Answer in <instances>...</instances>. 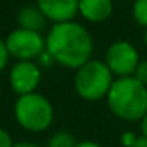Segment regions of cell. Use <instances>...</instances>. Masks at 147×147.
<instances>
[{
	"instance_id": "1",
	"label": "cell",
	"mask_w": 147,
	"mask_h": 147,
	"mask_svg": "<svg viewBox=\"0 0 147 147\" xmlns=\"http://www.w3.org/2000/svg\"><path fill=\"white\" fill-rule=\"evenodd\" d=\"M46 51L57 63L67 68H81L92 59L93 41L86 27L78 22L54 24L46 38Z\"/></svg>"
},
{
	"instance_id": "2",
	"label": "cell",
	"mask_w": 147,
	"mask_h": 147,
	"mask_svg": "<svg viewBox=\"0 0 147 147\" xmlns=\"http://www.w3.org/2000/svg\"><path fill=\"white\" fill-rule=\"evenodd\" d=\"M106 100L111 112L122 120H142L147 114V86L133 76L114 79Z\"/></svg>"
},
{
	"instance_id": "3",
	"label": "cell",
	"mask_w": 147,
	"mask_h": 147,
	"mask_svg": "<svg viewBox=\"0 0 147 147\" xmlns=\"http://www.w3.org/2000/svg\"><path fill=\"white\" fill-rule=\"evenodd\" d=\"M114 74L108 65L101 60L90 59L87 63L76 70L74 74V90L81 98L87 101H96L108 96L111 86L114 82Z\"/></svg>"
},
{
	"instance_id": "4",
	"label": "cell",
	"mask_w": 147,
	"mask_h": 147,
	"mask_svg": "<svg viewBox=\"0 0 147 147\" xmlns=\"http://www.w3.org/2000/svg\"><path fill=\"white\" fill-rule=\"evenodd\" d=\"M14 115L24 130L40 133L51 127L54 120V108L46 96L33 92L18 98L14 105Z\"/></svg>"
},
{
	"instance_id": "5",
	"label": "cell",
	"mask_w": 147,
	"mask_h": 147,
	"mask_svg": "<svg viewBox=\"0 0 147 147\" xmlns=\"http://www.w3.org/2000/svg\"><path fill=\"white\" fill-rule=\"evenodd\" d=\"M7 49L11 57L18 60H30L36 59L46 51V40L36 32H30L26 29H16L5 40Z\"/></svg>"
},
{
	"instance_id": "6",
	"label": "cell",
	"mask_w": 147,
	"mask_h": 147,
	"mask_svg": "<svg viewBox=\"0 0 147 147\" xmlns=\"http://www.w3.org/2000/svg\"><path fill=\"white\" fill-rule=\"evenodd\" d=\"M105 63L117 78L133 76L139 65V54L128 41H115L106 51Z\"/></svg>"
},
{
	"instance_id": "7",
	"label": "cell",
	"mask_w": 147,
	"mask_h": 147,
	"mask_svg": "<svg viewBox=\"0 0 147 147\" xmlns=\"http://www.w3.org/2000/svg\"><path fill=\"white\" fill-rule=\"evenodd\" d=\"M41 79L38 65L30 60H21L13 65L10 71V86L19 96L33 93Z\"/></svg>"
},
{
	"instance_id": "8",
	"label": "cell",
	"mask_w": 147,
	"mask_h": 147,
	"mask_svg": "<svg viewBox=\"0 0 147 147\" xmlns=\"http://www.w3.org/2000/svg\"><path fill=\"white\" fill-rule=\"evenodd\" d=\"M36 7L55 24L70 22L79 13V0H36Z\"/></svg>"
},
{
	"instance_id": "9",
	"label": "cell",
	"mask_w": 147,
	"mask_h": 147,
	"mask_svg": "<svg viewBox=\"0 0 147 147\" xmlns=\"http://www.w3.org/2000/svg\"><path fill=\"white\" fill-rule=\"evenodd\" d=\"M79 13L89 22H103L112 13V0H79Z\"/></svg>"
},
{
	"instance_id": "10",
	"label": "cell",
	"mask_w": 147,
	"mask_h": 147,
	"mask_svg": "<svg viewBox=\"0 0 147 147\" xmlns=\"http://www.w3.org/2000/svg\"><path fill=\"white\" fill-rule=\"evenodd\" d=\"M46 21H48V18L41 13V10L38 7H33V5L24 7L18 13L19 29H26L30 30V32H36V33L43 32L46 27Z\"/></svg>"
},
{
	"instance_id": "11",
	"label": "cell",
	"mask_w": 147,
	"mask_h": 147,
	"mask_svg": "<svg viewBox=\"0 0 147 147\" xmlns=\"http://www.w3.org/2000/svg\"><path fill=\"white\" fill-rule=\"evenodd\" d=\"M76 139L73 134L67 133V131H59L54 136H51L48 142V147H76Z\"/></svg>"
},
{
	"instance_id": "12",
	"label": "cell",
	"mask_w": 147,
	"mask_h": 147,
	"mask_svg": "<svg viewBox=\"0 0 147 147\" xmlns=\"http://www.w3.org/2000/svg\"><path fill=\"white\" fill-rule=\"evenodd\" d=\"M133 18L139 26L147 29V0H134Z\"/></svg>"
},
{
	"instance_id": "13",
	"label": "cell",
	"mask_w": 147,
	"mask_h": 147,
	"mask_svg": "<svg viewBox=\"0 0 147 147\" xmlns=\"http://www.w3.org/2000/svg\"><path fill=\"white\" fill-rule=\"evenodd\" d=\"M133 78H134V79H138L141 84L147 86V60L139 62V65H138V68H136V71H134Z\"/></svg>"
},
{
	"instance_id": "14",
	"label": "cell",
	"mask_w": 147,
	"mask_h": 147,
	"mask_svg": "<svg viewBox=\"0 0 147 147\" xmlns=\"http://www.w3.org/2000/svg\"><path fill=\"white\" fill-rule=\"evenodd\" d=\"M8 57H10V52H8V49H7V43H5L3 40H0V71L7 67Z\"/></svg>"
},
{
	"instance_id": "15",
	"label": "cell",
	"mask_w": 147,
	"mask_h": 147,
	"mask_svg": "<svg viewBox=\"0 0 147 147\" xmlns=\"http://www.w3.org/2000/svg\"><path fill=\"white\" fill-rule=\"evenodd\" d=\"M136 141H138V138L134 136V133H131V131H125L120 138V142L123 147H133L134 144H136Z\"/></svg>"
},
{
	"instance_id": "16",
	"label": "cell",
	"mask_w": 147,
	"mask_h": 147,
	"mask_svg": "<svg viewBox=\"0 0 147 147\" xmlns=\"http://www.w3.org/2000/svg\"><path fill=\"white\" fill-rule=\"evenodd\" d=\"M13 141L8 131H5L3 128H0V147H13Z\"/></svg>"
},
{
	"instance_id": "17",
	"label": "cell",
	"mask_w": 147,
	"mask_h": 147,
	"mask_svg": "<svg viewBox=\"0 0 147 147\" xmlns=\"http://www.w3.org/2000/svg\"><path fill=\"white\" fill-rule=\"evenodd\" d=\"M40 62H41V63L43 65H46V67H49V65H51L52 63V62H55L54 60V59H52V55L51 54H49V52L48 51H45V52H43V54L41 55H40Z\"/></svg>"
},
{
	"instance_id": "18",
	"label": "cell",
	"mask_w": 147,
	"mask_h": 147,
	"mask_svg": "<svg viewBox=\"0 0 147 147\" xmlns=\"http://www.w3.org/2000/svg\"><path fill=\"white\" fill-rule=\"evenodd\" d=\"M76 147H101L98 142H93V141H81L76 144Z\"/></svg>"
},
{
	"instance_id": "19",
	"label": "cell",
	"mask_w": 147,
	"mask_h": 147,
	"mask_svg": "<svg viewBox=\"0 0 147 147\" xmlns=\"http://www.w3.org/2000/svg\"><path fill=\"white\" fill-rule=\"evenodd\" d=\"M141 133H142L144 138H147V114L142 117V120H141Z\"/></svg>"
},
{
	"instance_id": "20",
	"label": "cell",
	"mask_w": 147,
	"mask_h": 147,
	"mask_svg": "<svg viewBox=\"0 0 147 147\" xmlns=\"http://www.w3.org/2000/svg\"><path fill=\"white\" fill-rule=\"evenodd\" d=\"M133 147H147V138H144V136L138 138L136 144H134Z\"/></svg>"
},
{
	"instance_id": "21",
	"label": "cell",
	"mask_w": 147,
	"mask_h": 147,
	"mask_svg": "<svg viewBox=\"0 0 147 147\" xmlns=\"http://www.w3.org/2000/svg\"><path fill=\"white\" fill-rule=\"evenodd\" d=\"M13 147H41V146L33 144V142H18V144H14Z\"/></svg>"
},
{
	"instance_id": "22",
	"label": "cell",
	"mask_w": 147,
	"mask_h": 147,
	"mask_svg": "<svg viewBox=\"0 0 147 147\" xmlns=\"http://www.w3.org/2000/svg\"><path fill=\"white\" fill-rule=\"evenodd\" d=\"M144 43H146V46H147V29H146V33H144Z\"/></svg>"
}]
</instances>
